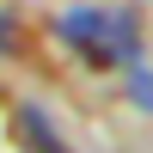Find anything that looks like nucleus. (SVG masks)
Instances as JSON below:
<instances>
[{
  "label": "nucleus",
  "instance_id": "obj_1",
  "mask_svg": "<svg viewBox=\"0 0 153 153\" xmlns=\"http://www.w3.org/2000/svg\"><path fill=\"white\" fill-rule=\"evenodd\" d=\"M49 31L92 68H135L141 61V19L123 6H68L49 19Z\"/></svg>",
  "mask_w": 153,
  "mask_h": 153
},
{
  "label": "nucleus",
  "instance_id": "obj_3",
  "mask_svg": "<svg viewBox=\"0 0 153 153\" xmlns=\"http://www.w3.org/2000/svg\"><path fill=\"white\" fill-rule=\"evenodd\" d=\"M129 104L153 117V68H147V61H135V68H129Z\"/></svg>",
  "mask_w": 153,
  "mask_h": 153
},
{
  "label": "nucleus",
  "instance_id": "obj_2",
  "mask_svg": "<svg viewBox=\"0 0 153 153\" xmlns=\"http://www.w3.org/2000/svg\"><path fill=\"white\" fill-rule=\"evenodd\" d=\"M19 141H25V153H68L61 129L49 123V110H37V104H19Z\"/></svg>",
  "mask_w": 153,
  "mask_h": 153
}]
</instances>
